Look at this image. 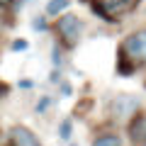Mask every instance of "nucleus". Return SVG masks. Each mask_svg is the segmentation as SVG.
<instances>
[{
  "instance_id": "obj_6",
  "label": "nucleus",
  "mask_w": 146,
  "mask_h": 146,
  "mask_svg": "<svg viewBox=\"0 0 146 146\" xmlns=\"http://www.w3.org/2000/svg\"><path fill=\"white\" fill-rule=\"evenodd\" d=\"M93 146H122V139L117 134H102L93 141Z\"/></svg>"
},
{
  "instance_id": "obj_8",
  "label": "nucleus",
  "mask_w": 146,
  "mask_h": 146,
  "mask_svg": "<svg viewBox=\"0 0 146 146\" xmlns=\"http://www.w3.org/2000/svg\"><path fill=\"white\" fill-rule=\"evenodd\" d=\"M131 136H134V141L136 139H146V119H141V124L139 127H131Z\"/></svg>"
},
{
  "instance_id": "obj_11",
  "label": "nucleus",
  "mask_w": 146,
  "mask_h": 146,
  "mask_svg": "<svg viewBox=\"0 0 146 146\" xmlns=\"http://www.w3.org/2000/svg\"><path fill=\"white\" fill-rule=\"evenodd\" d=\"M49 107V98H42V102H36V112H44Z\"/></svg>"
},
{
  "instance_id": "obj_1",
  "label": "nucleus",
  "mask_w": 146,
  "mask_h": 146,
  "mask_svg": "<svg viewBox=\"0 0 146 146\" xmlns=\"http://www.w3.org/2000/svg\"><path fill=\"white\" fill-rule=\"evenodd\" d=\"M56 29H58V36H61L63 42H66L68 46H73V44L78 42V36H80V29H83V25H80V20H78L76 15H63L61 20H58Z\"/></svg>"
},
{
  "instance_id": "obj_15",
  "label": "nucleus",
  "mask_w": 146,
  "mask_h": 146,
  "mask_svg": "<svg viewBox=\"0 0 146 146\" xmlns=\"http://www.w3.org/2000/svg\"><path fill=\"white\" fill-rule=\"evenodd\" d=\"M144 146H146V144H144Z\"/></svg>"
},
{
  "instance_id": "obj_13",
  "label": "nucleus",
  "mask_w": 146,
  "mask_h": 146,
  "mask_svg": "<svg viewBox=\"0 0 146 146\" xmlns=\"http://www.w3.org/2000/svg\"><path fill=\"white\" fill-rule=\"evenodd\" d=\"M7 3H10V0H0V5H7Z\"/></svg>"
},
{
  "instance_id": "obj_7",
  "label": "nucleus",
  "mask_w": 146,
  "mask_h": 146,
  "mask_svg": "<svg viewBox=\"0 0 146 146\" xmlns=\"http://www.w3.org/2000/svg\"><path fill=\"white\" fill-rule=\"evenodd\" d=\"M68 5H71L68 0H51V3L46 5V12H49V15H58V12H63Z\"/></svg>"
},
{
  "instance_id": "obj_12",
  "label": "nucleus",
  "mask_w": 146,
  "mask_h": 146,
  "mask_svg": "<svg viewBox=\"0 0 146 146\" xmlns=\"http://www.w3.org/2000/svg\"><path fill=\"white\" fill-rule=\"evenodd\" d=\"M32 27H34L36 32H42V29H46V25H44V20H34V25H32Z\"/></svg>"
},
{
  "instance_id": "obj_2",
  "label": "nucleus",
  "mask_w": 146,
  "mask_h": 146,
  "mask_svg": "<svg viewBox=\"0 0 146 146\" xmlns=\"http://www.w3.org/2000/svg\"><path fill=\"white\" fill-rule=\"evenodd\" d=\"M124 51L129 54L134 61H144L146 58V29L136 32V34H131L129 39H127L124 42Z\"/></svg>"
},
{
  "instance_id": "obj_3",
  "label": "nucleus",
  "mask_w": 146,
  "mask_h": 146,
  "mask_svg": "<svg viewBox=\"0 0 146 146\" xmlns=\"http://www.w3.org/2000/svg\"><path fill=\"white\" fill-rule=\"evenodd\" d=\"M10 136H12V146H42L34 131H32L29 127H22V124L12 127Z\"/></svg>"
},
{
  "instance_id": "obj_4",
  "label": "nucleus",
  "mask_w": 146,
  "mask_h": 146,
  "mask_svg": "<svg viewBox=\"0 0 146 146\" xmlns=\"http://www.w3.org/2000/svg\"><path fill=\"white\" fill-rule=\"evenodd\" d=\"M136 5V0H100V7H102L107 15H122V12H129Z\"/></svg>"
},
{
  "instance_id": "obj_10",
  "label": "nucleus",
  "mask_w": 146,
  "mask_h": 146,
  "mask_svg": "<svg viewBox=\"0 0 146 146\" xmlns=\"http://www.w3.org/2000/svg\"><path fill=\"white\" fill-rule=\"evenodd\" d=\"M12 49H15V51H25L27 49V39H17V42L12 44Z\"/></svg>"
},
{
  "instance_id": "obj_14",
  "label": "nucleus",
  "mask_w": 146,
  "mask_h": 146,
  "mask_svg": "<svg viewBox=\"0 0 146 146\" xmlns=\"http://www.w3.org/2000/svg\"><path fill=\"white\" fill-rule=\"evenodd\" d=\"M73 146H76V144H73Z\"/></svg>"
},
{
  "instance_id": "obj_5",
  "label": "nucleus",
  "mask_w": 146,
  "mask_h": 146,
  "mask_svg": "<svg viewBox=\"0 0 146 146\" xmlns=\"http://www.w3.org/2000/svg\"><path fill=\"white\" fill-rule=\"evenodd\" d=\"M112 110H115V115L117 117H129L134 110H139V102H136L134 98H117V102L112 105Z\"/></svg>"
},
{
  "instance_id": "obj_9",
  "label": "nucleus",
  "mask_w": 146,
  "mask_h": 146,
  "mask_svg": "<svg viewBox=\"0 0 146 146\" xmlns=\"http://www.w3.org/2000/svg\"><path fill=\"white\" fill-rule=\"evenodd\" d=\"M71 119H63L61 122V127H58V136H61V139H71Z\"/></svg>"
}]
</instances>
